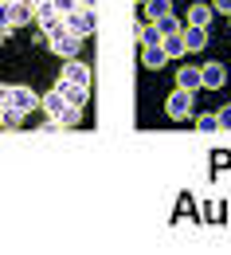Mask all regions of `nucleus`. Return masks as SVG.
I'll use <instances>...</instances> for the list:
<instances>
[{"label":"nucleus","instance_id":"nucleus-15","mask_svg":"<svg viewBox=\"0 0 231 255\" xmlns=\"http://www.w3.org/2000/svg\"><path fill=\"white\" fill-rule=\"evenodd\" d=\"M141 63L149 67V71H161V67L168 63V55H165V47H161V43H157V47H145V51H141Z\"/></svg>","mask_w":231,"mask_h":255},{"label":"nucleus","instance_id":"nucleus-27","mask_svg":"<svg viewBox=\"0 0 231 255\" xmlns=\"http://www.w3.org/2000/svg\"><path fill=\"white\" fill-rule=\"evenodd\" d=\"M0 110H4V87H0Z\"/></svg>","mask_w":231,"mask_h":255},{"label":"nucleus","instance_id":"nucleus-18","mask_svg":"<svg viewBox=\"0 0 231 255\" xmlns=\"http://www.w3.org/2000/svg\"><path fill=\"white\" fill-rule=\"evenodd\" d=\"M157 32H161V35H172V32H180V20H176V16L168 12V16H161V20H157Z\"/></svg>","mask_w":231,"mask_h":255},{"label":"nucleus","instance_id":"nucleus-20","mask_svg":"<svg viewBox=\"0 0 231 255\" xmlns=\"http://www.w3.org/2000/svg\"><path fill=\"white\" fill-rule=\"evenodd\" d=\"M196 129H200V133H216V129H220L216 114H200V118H196Z\"/></svg>","mask_w":231,"mask_h":255},{"label":"nucleus","instance_id":"nucleus-26","mask_svg":"<svg viewBox=\"0 0 231 255\" xmlns=\"http://www.w3.org/2000/svg\"><path fill=\"white\" fill-rule=\"evenodd\" d=\"M78 4H82V8H94V4H98V0H78Z\"/></svg>","mask_w":231,"mask_h":255},{"label":"nucleus","instance_id":"nucleus-14","mask_svg":"<svg viewBox=\"0 0 231 255\" xmlns=\"http://www.w3.org/2000/svg\"><path fill=\"white\" fill-rule=\"evenodd\" d=\"M161 47H165L168 63H172V59H180V55H188V51H184V32H172V35H165V39H161Z\"/></svg>","mask_w":231,"mask_h":255},{"label":"nucleus","instance_id":"nucleus-7","mask_svg":"<svg viewBox=\"0 0 231 255\" xmlns=\"http://www.w3.org/2000/svg\"><path fill=\"white\" fill-rule=\"evenodd\" d=\"M59 79H71V83H82V87H90V67H86L78 55H75V59H67V63H63Z\"/></svg>","mask_w":231,"mask_h":255},{"label":"nucleus","instance_id":"nucleus-6","mask_svg":"<svg viewBox=\"0 0 231 255\" xmlns=\"http://www.w3.org/2000/svg\"><path fill=\"white\" fill-rule=\"evenodd\" d=\"M47 43H51V51H55L59 59H75V55H78V47H82V39H78V35H71V32H63L59 39H47Z\"/></svg>","mask_w":231,"mask_h":255},{"label":"nucleus","instance_id":"nucleus-30","mask_svg":"<svg viewBox=\"0 0 231 255\" xmlns=\"http://www.w3.org/2000/svg\"><path fill=\"white\" fill-rule=\"evenodd\" d=\"M137 4H145V0H137Z\"/></svg>","mask_w":231,"mask_h":255},{"label":"nucleus","instance_id":"nucleus-10","mask_svg":"<svg viewBox=\"0 0 231 255\" xmlns=\"http://www.w3.org/2000/svg\"><path fill=\"white\" fill-rule=\"evenodd\" d=\"M39 106L47 110V118H55V122H59V118H63V110H67V98L59 95L55 87H51V95H43V98H39Z\"/></svg>","mask_w":231,"mask_h":255},{"label":"nucleus","instance_id":"nucleus-29","mask_svg":"<svg viewBox=\"0 0 231 255\" xmlns=\"http://www.w3.org/2000/svg\"><path fill=\"white\" fill-rule=\"evenodd\" d=\"M0 43H4V32H0Z\"/></svg>","mask_w":231,"mask_h":255},{"label":"nucleus","instance_id":"nucleus-28","mask_svg":"<svg viewBox=\"0 0 231 255\" xmlns=\"http://www.w3.org/2000/svg\"><path fill=\"white\" fill-rule=\"evenodd\" d=\"M28 4H32V8H35V4H43V0H28Z\"/></svg>","mask_w":231,"mask_h":255},{"label":"nucleus","instance_id":"nucleus-19","mask_svg":"<svg viewBox=\"0 0 231 255\" xmlns=\"http://www.w3.org/2000/svg\"><path fill=\"white\" fill-rule=\"evenodd\" d=\"M55 16H59V12H55V4H51V0L35 4V20H39V24H47V20H55Z\"/></svg>","mask_w":231,"mask_h":255},{"label":"nucleus","instance_id":"nucleus-4","mask_svg":"<svg viewBox=\"0 0 231 255\" xmlns=\"http://www.w3.org/2000/svg\"><path fill=\"white\" fill-rule=\"evenodd\" d=\"M55 91L67 98V106H86V98H90V87H82V83H71V79H55Z\"/></svg>","mask_w":231,"mask_h":255},{"label":"nucleus","instance_id":"nucleus-11","mask_svg":"<svg viewBox=\"0 0 231 255\" xmlns=\"http://www.w3.org/2000/svg\"><path fill=\"white\" fill-rule=\"evenodd\" d=\"M35 20V8L28 0H12V28H28Z\"/></svg>","mask_w":231,"mask_h":255},{"label":"nucleus","instance_id":"nucleus-3","mask_svg":"<svg viewBox=\"0 0 231 255\" xmlns=\"http://www.w3.org/2000/svg\"><path fill=\"white\" fill-rule=\"evenodd\" d=\"M98 28V16H94V8H82V12H75V16H67V32L78 35V39H86V35Z\"/></svg>","mask_w":231,"mask_h":255},{"label":"nucleus","instance_id":"nucleus-8","mask_svg":"<svg viewBox=\"0 0 231 255\" xmlns=\"http://www.w3.org/2000/svg\"><path fill=\"white\" fill-rule=\"evenodd\" d=\"M212 16H216V12H212V4H204V0L188 4V24H192V28H208V24H212Z\"/></svg>","mask_w":231,"mask_h":255},{"label":"nucleus","instance_id":"nucleus-2","mask_svg":"<svg viewBox=\"0 0 231 255\" xmlns=\"http://www.w3.org/2000/svg\"><path fill=\"white\" fill-rule=\"evenodd\" d=\"M165 114L172 118V122H184L188 114H192V91H172V95L165 98Z\"/></svg>","mask_w":231,"mask_h":255},{"label":"nucleus","instance_id":"nucleus-17","mask_svg":"<svg viewBox=\"0 0 231 255\" xmlns=\"http://www.w3.org/2000/svg\"><path fill=\"white\" fill-rule=\"evenodd\" d=\"M51 4H55V12H59V16H75V12H82V4H78V0H51Z\"/></svg>","mask_w":231,"mask_h":255},{"label":"nucleus","instance_id":"nucleus-9","mask_svg":"<svg viewBox=\"0 0 231 255\" xmlns=\"http://www.w3.org/2000/svg\"><path fill=\"white\" fill-rule=\"evenodd\" d=\"M176 87H180V91H192V95H196V91H200V67L180 63V71H176Z\"/></svg>","mask_w":231,"mask_h":255},{"label":"nucleus","instance_id":"nucleus-1","mask_svg":"<svg viewBox=\"0 0 231 255\" xmlns=\"http://www.w3.org/2000/svg\"><path fill=\"white\" fill-rule=\"evenodd\" d=\"M4 106L20 110V114H32L35 106H39V95H35L32 87H20V83H12V87H4Z\"/></svg>","mask_w":231,"mask_h":255},{"label":"nucleus","instance_id":"nucleus-23","mask_svg":"<svg viewBox=\"0 0 231 255\" xmlns=\"http://www.w3.org/2000/svg\"><path fill=\"white\" fill-rule=\"evenodd\" d=\"M78 118H82V110H78V106H67L63 118H59V126H78Z\"/></svg>","mask_w":231,"mask_h":255},{"label":"nucleus","instance_id":"nucleus-16","mask_svg":"<svg viewBox=\"0 0 231 255\" xmlns=\"http://www.w3.org/2000/svg\"><path fill=\"white\" fill-rule=\"evenodd\" d=\"M145 8H149V24H157L161 16L172 12V0H145Z\"/></svg>","mask_w":231,"mask_h":255},{"label":"nucleus","instance_id":"nucleus-5","mask_svg":"<svg viewBox=\"0 0 231 255\" xmlns=\"http://www.w3.org/2000/svg\"><path fill=\"white\" fill-rule=\"evenodd\" d=\"M224 83H228V71H224V63H216V59H212V63L200 67V87H208V91H220Z\"/></svg>","mask_w":231,"mask_h":255},{"label":"nucleus","instance_id":"nucleus-22","mask_svg":"<svg viewBox=\"0 0 231 255\" xmlns=\"http://www.w3.org/2000/svg\"><path fill=\"white\" fill-rule=\"evenodd\" d=\"M12 28V0H0V32Z\"/></svg>","mask_w":231,"mask_h":255},{"label":"nucleus","instance_id":"nucleus-12","mask_svg":"<svg viewBox=\"0 0 231 255\" xmlns=\"http://www.w3.org/2000/svg\"><path fill=\"white\" fill-rule=\"evenodd\" d=\"M133 32H137V39H141V47H157V43L165 39V35L157 32V24H145V20H137Z\"/></svg>","mask_w":231,"mask_h":255},{"label":"nucleus","instance_id":"nucleus-21","mask_svg":"<svg viewBox=\"0 0 231 255\" xmlns=\"http://www.w3.org/2000/svg\"><path fill=\"white\" fill-rule=\"evenodd\" d=\"M0 122H4V126H20V122H24V114H20V110H12V106H4V110H0Z\"/></svg>","mask_w":231,"mask_h":255},{"label":"nucleus","instance_id":"nucleus-31","mask_svg":"<svg viewBox=\"0 0 231 255\" xmlns=\"http://www.w3.org/2000/svg\"><path fill=\"white\" fill-rule=\"evenodd\" d=\"M228 20H231V16H228Z\"/></svg>","mask_w":231,"mask_h":255},{"label":"nucleus","instance_id":"nucleus-24","mask_svg":"<svg viewBox=\"0 0 231 255\" xmlns=\"http://www.w3.org/2000/svg\"><path fill=\"white\" fill-rule=\"evenodd\" d=\"M216 122H220V129H231V102L216 110Z\"/></svg>","mask_w":231,"mask_h":255},{"label":"nucleus","instance_id":"nucleus-25","mask_svg":"<svg viewBox=\"0 0 231 255\" xmlns=\"http://www.w3.org/2000/svg\"><path fill=\"white\" fill-rule=\"evenodd\" d=\"M212 12H220V16H231V0H212Z\"/></svg>","mask_w":231,"mask_h":255},{"label":"nucleus","instance_id":"nucleus-13","mask_svg":"<svg viewBox=\"0 0 231 255\" xmlns=\"http://www.w3.org/2000/svg\"><path fill=\"white\" fill-rule=\"evenodd\" d=\"M208 47V28H184V51H204Z\"/></svg>","mask_w":231,"mask_h":255}]
</instances>
